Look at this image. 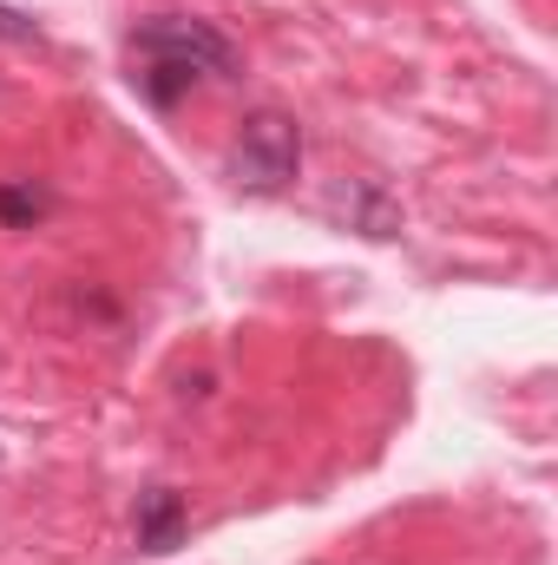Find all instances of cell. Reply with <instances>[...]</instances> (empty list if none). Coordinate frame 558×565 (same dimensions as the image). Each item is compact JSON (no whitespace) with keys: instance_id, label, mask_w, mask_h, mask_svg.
<instances>
[{"instance_id":"1","label":"cell","mask_w":558,"mask_h":565,"mask_svg":"<svg viewBox=\"0 0 558 565\" xmlns=\"http://www.w3.org/2000/svg\"><path fill=\"white\" fill-rule=\"evenodd\" d=\"M132 53L158 60V66H178L191 79H237V46L211 26V20H184V13H164V20H144L132 33Z\"/></svg>"},{"instance_id":"2","label":"cell","mask_w":558,"mask_h":565,"mask_svg":"<svg viewBox=\"0 0 558 565\" xmlns=\"http://www.w3.org/2000/svg\"><path fill=\"white\" fill-rule=\"evenodd\" d=\"M296 164H302V132H296V119H289V113H250L244 132H237V145H230V178H237L244 191H257V198H277L282 184L296 178Z\"/></svg>"},{"instance_id":"3","label":"cell","mask_w":558,"mask_h":565,"mask_svg":"<svg viewBox=\"0 0 558 565\" xmlns=\"http://www.w3.org/2000/svg\"><path fill=\"white\" fill-rule=\"evenodd\" d=\"M184 500L171 493V487H151L139 500V546L144 553H178L184 546Z\"/></svg>"},{"instance_id":"4","label":"cell","mask_w":558,"mask_h":565,"mask_svg":"<svg viewBox=\"0 0 558 565\" xmlns=\"http://www.w3.org/2000/svg\"><path fill=\"white\" fill-rule=\"evenodd\" d=\"M329 211H342L362 237H395L401 231V217H395V204L375 191V184H342L335 198H329Z\"/></svg>"},{"instance_id":"5","label":"cell","mask_w":558,"mask_h":565,"mask_svg":"<svg viewBox=\"0 0 558 565\" xmlns=\"http://www.w3.org/2000/svg\"><path fill=\"white\" fill-rule=\"evenodd\" d=\"M46 211H53V198H46L33 178H7V184H0V224H7V231H33Z\"/></svg>"},{"instance_id":"6","label":"cell","mask_w":558,"mask_h":565,"mask_svg":"<svg viewBox=\"0 0 558 565\" xmlns=\"http://www.w3.org/2000/svg\"><path fill=\"white\" fill-rule=\"evenodd\" d=\"M0 40H13V46H33V40H40V26H33L26 13H13V7H0Z\"/></svg>"}]
</instances>
